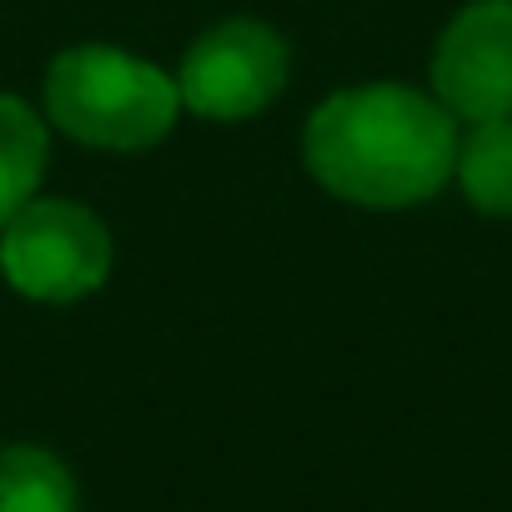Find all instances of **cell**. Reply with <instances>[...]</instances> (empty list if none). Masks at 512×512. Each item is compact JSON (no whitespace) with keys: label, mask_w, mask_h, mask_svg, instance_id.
I'll return each mask as SVG.
<instances>
[{"label":"cell","mask_w":512,"mask_h":512,"mask_svg":"<svg viewBox=\"0 0 512 512\" xmlns=\"http://www.w3.org/2000/svg\"><path fill=\"white\" fill-rule=\"evenodd\" d=\"M307 171L352 206L397 211L437 196L457 166V116L412 86H357L327 96L302 136Z\"/></svg>","instance_id":"1"},{"label":"cell","mask_w":512,"mask_h":512,"mask_svg":"<svg viewBox=\"0 0 512 512\" xmlns=\"http://www.w3.org/2000/svg\"><path fill=\"white\" fill-rule=\"evenodd\" d=\"M46 116L81 146L146 151L171 136L181 116V86L131 51L71 46L46 71Z\"/></svg>","instance_id":"2"},{"label":"cell","mask_w":512,"mask_h":512,"mask_svg":"<svg viewBox=\"0 0 512 512\" xmlns=\"http://www.w3.org/2000/svg\"><path fill=\"white\" fill-rule=\"evenodd\" d=\"M287 71H292L287 41L262 21L236 16L196 36V46L176 71V86L181 106L206 121H251L282 96Z\"/></svg>","instance_id":"4"},{"label":"cell","mask_w":512,"mask_h":512,"mask_svg":"<svg viewBox=\"0 0 512 512\" xmlns=\"http://www.w3.org/2000/svg\"><path fill=\"white\" fill-rule=\"evenodd\" d=\"M111 256L116 251L106 221L76 201L36 196L0 226V277L46 307H71L101 292Z\"/></svg>","instance_id":"3"},{"label":"cell","mask_w":512,"mask_h":512,"mask_svg":"<svg viewBox=\"0 0 512 512\" xmlns=\"http://www.w3.org/2000/svg\"><path fill=\"white\" fill-rule=\"evenodd\" d=\"M51 136L31 101L0 91V226H6L26 201H36L46 176Z\"/></svg>","instance_id":"6"},{"label":"cell","mask_w":512,"mask_h":512,"mask_svg":"<svg viewBox=\"0 0 512 512\" xmlns=\"http://www.w3.org/2000/svg\"><path fill=\"white\" fill-rule=\"evenodd\" d=\"M432 91L462 121L512 116V0H472L432 51Z\"/></svg>","instance_id":"5"},{"label":"cell","mask_w":512,"mask_h":512,"mask_svg":"<svg viewBox=\"0 0 512 512\" xmlns=\"http://www.w3.org/2000/svg\"><path fill=\"white\" fill-rule=\"evenodd\" d=\"M0 512H81L71 467L31 442L0 447Z\"/></svg>","instance_id":"7"},{"label":"cell","mask_w":512,"mask_h":512,"mask_svg":"<svg viewBox=\"0 0 512 512\" xmlns=\"http://www.w3.org/2000/svg\"><path fill=\"white\" fill-rule=\"evenodd\" d=\"M457 181L467 201L487 216H512V121H472V136L457 141Z\"/></svg>","instance_id":"8"}]
</instances>
